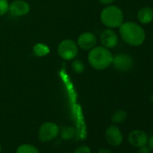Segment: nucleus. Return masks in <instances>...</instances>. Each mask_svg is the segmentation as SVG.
Returning a JSON list of instances; mask_svg holds the SVG:
<instances>
[{"mask_svg":"<svg viewBox=\"0 0 153 153\" xmlns=\"http://www.w3.org/2000/svg\"><path fill=\"white\" fill-rule=\"evenodd\" d=\"M120 34L125 43L131 46H139L146 40V32L139 24L134 22H123L119 27Z\"/></svg>","mask_w":153,"mask_h":153,"instance_id":"1","label":"nucleus"},{"mask_svg":"<svg viewBox=\"0 0 153 153\" xmlns=\"http://www.w3.org/2000/svg\"><path fill=\"white\" fill-rule=\"evenodd\" d=\"M113 58L111 52L104 46L94 47L88 54L90 65L97 70H103L108 68L112 64Z\"/></svg>","mask_w":153,"mask_h":153,"instance_id":"2","label":"nucleus"},{"mask_svg":"<svg viewBox=\"0 0 153 153\" xmlns=\"http://www.w3.org/2000/svg\"><path fill=\"white\" fill-rule=\"evenodd\" d=\"M100 19L103 25L108 28H119L123 23L124 15L119 7L110 4L102 10Z\"/></svg>","mask_w":153,"mask_h":153,"instance_id":"3","label":"nucleus"},{"mask_svg":"<svg viewBox=\"0 0 153 153\" xmlns=\"http://www.w3.org/2000/svg\"><path fill=\"white\" fill-rule=\"evenodd\" d=\"M60 132L58 126L53 122L43 123L38 130V139L43 143H48L58 137Z\"/></svg>","mask_w":153,"mask_h":153,"instance_id":"4","label":"nucleus"},{"mask_svg":"<svg viewBox=\"0 0 153 153\" xmlns=\"http://www.w3.org/2000/svg\"><path fill=\"white\" fill-rule=\"evenodd\" d=\"M78 45L70 39L62 40L58 46V53L62 59L70 61L74 59L78 55Z\"/></svg>","mask_w":153,"mask_h":153,"instance_id":"5","label":"nucleus"},{"mask_svg":"<svg viewBox=\"0 0 153 153\" xmlns=\"http://www.w3.org/2000/svg\"><path fill=\"white\" fill-rule=\"evenodd\" d=\"M113 66L120 72H128L134 66V59L131 55L126 53H120L114 57Z\"/></svg>","mask_w":153,"mask_h":153,"instance_id":"6","label":"nucleus"},{"mask_svg":"<svg viewBox=\"0 0 153 153\" xmlns=\"http://www.w3.org/2000/svg\"><path fill=\"white\" fill-rule=\"evenodd\" d=\"M106 141L112 146H118L123 143V136L119 127L111 125L106 129L105 134Z\"/></svg>","mask_w":153,"mask_h":153,"instance_id":"7","label":"nucleus"},{"mask_svg":"<svg viewBox=\"0 0 153 153\" xmlns=\"http://www.w3.org/2000/svg\"><path fill=\"white\" fill-rule=\"evenodd\" d=\"M147 134L144 131L140 129H135L131 131L128 135V141L130 145L136 148H140L147 145Z\"/></svg>","mask_w":153,"mask_h":153,"instance_id":"8","label":"nucleus"},{"mask_svg":"<svg viewBox=\"0 0 153 153\" xmlns=\"http://www.w3.org/2000/svg\"><path fill=\"white\" fill-rule=\"evenodd\" d=\"M8 11L13 16H24L30 11V4L25 0H14L9 4Z\"/></svg>","mask_w":153,"mask_h":153,"instance_id":"9","label":"nucleus"},{"mask_svg":"<svg viewBox=\"0 0 153 153\" xmlns=\"http://www.w3.org/2000/svg\"><path fill=\"white\" fill-rule=\"evenodd\" d=\"M100 42L107 49L115 47L118 43V37L111 28H106L100 34Z\"/></svg>","mask_w":153,"mask_h":153,"instance_id":"10","label":"nucleus"},{"mask_svg":"<svg viewBox=\"0 0 153 153\" xmlns=\"http://www.w3.org/2000/svg\"><path fill=\"white\" fill-rule=\"evenodd\" d=\"M97 37L91 32H84L79 35L77 45L84 50H90L95 47L97 44Z\"/></svg>","mask_w":153,"mask_h":153,"instance_id":"11","label":"nucleus"},{"mask_svg":"<svg viewBox=\"0 0 153 153\" xmlns=\"http://www.w3.org/2000/svg\"><path fill=\"white\" fill-rule=\"evenodd\" d=\"M137 18L139 22L143 25L151 23L153 21V8L149 6L141 7L137 11Z\"/></svg>","mask_w":153,"mask_h":153,"instance_id":"12","label":"nucleus"},{"mask_svg":"<svg viewBox=\"0 0 153 153\" xmlns=\"http://www.w3.org/2000/svg\"><path fill=\"white\" fill-rule=\"evenodd\" d=\"M33 54L37 57H43L47 55L50 52V49L48 45L43 43H36L32 49Z\"/></svg>","mask_w":153,"mask_h":153,"instance_id":"13","label":"nucleus"},{"mask_svg":"<svg viewBox=\"0 0 153 153\" xmlns=\"http://www.w3.org/2000/svg\"><path fill=\"white\" fill-rule=\"evenodd\" d=\"M61 138L64 140H70L76 136V129L72 126H65L60 131Z\"/></svg>","mask_w":153,"mask_h":153,"instance_id":"14","label":"nucleus"},{"mask_svg":"<svg viewBox=\"0 0 153 153\" xmlns=\"http://www.w3.org/2000/svg\"><path fill=\"white\" fill-rule=\"evenodd\" d=\"M127 118L126 111L123 110H117L114 113L111 117V121L114 124H120L123 123Z\"/></svg>","mask_w":153,"mask_h":153,"instance_id":"15","label":"nucleus"},{"mask_svg":"<svg viewBox=\"0 0 153 153\" xmlns=\"http://www.w3.org/2000/svg\"><path fill=\"white\" fill-rule=\"evenodd\" d=\"M16 153H40V151L33 145L29 143H23L18 146Z\"/></svg>","mask_w":153,"mask_h":153,"instance_id":"16","label":"nucleus"},{"mask_svg":"<svg viewBox=\"0 0 153 153\" xmlns=\"http://www.w3.org/2000/svg\"><path fill=\"white\" fill-rule=\"evenodd\" d=\"M72 69L75 73L81 74L85 70V65L81 60L76 59L72 63Z\"/></svg>","mask_w":153,"mask_h":153,"instance_id":"17","label":"nucleus"},{"mask_svg":"<svg viewBox=\"0 0 153 153\" xmlns=\"http://www.w3.org/2000/svg\"><path fill=\"white\" fill-rule=\"evenodd\" d=\"M9 2L7 0H0V16H4L8 12Z\"/></svg>","mask_w":153,"mask_h":153,"instance_id":"18","label":"nucleus"},{"mask_svg":"<svg viewBox=\"0 0 153 153\" xmlns=\"http://www.w3.org/2000/svg\"><path fill=\"white\" fill-rule=\"evenodd\" d=\"M73 153H91V149L88 146L82 145L76 148Z\"/></svg>","mask_w":153,"mask_h":153,"instance_id":"19","label":"nucleus"},{"mask_svg":"<svg viewBox=\"0 0 153 153\" xmlns=\"http://www.w3.org/2000/svg\"><path fill=\"white\" fill-rule=\"evenodd\" d=\"M138 152L137 153H151V149L147 145L144 146H142V147L138 148Z\"/></svg>","mask_w":153,"mask_h":153,"instance_id":"20","label":"nucleus"},{"mask_svg":"<svg viewBox=\"0 0 153 153\" xmlns=\"http://www.w3.org/2000/svg\"><path fill=\"white\" fill-rule=\"evenodd\" d=\"M147 146L150 148L151 150H153V134L151 135L150 137H149V139H148Z\"/></svg>","mask_w":153,"mask_h":153,"instance_id":"21","label":"nucleus"},{"mask_svg":"<svg viewBox=\"0 0 153 153\" xmlns=\"http://www.w3.org/2000/svg\"><path fill=\"white\" fill-rule=\"evenodd\" d=\"M115 0H99V1H100L101 4H107V5H110V4H111Z\"/></svg>","mask_w":153,"mask_h":153,"instance_id":"22","label":"nucleus"},{"mask_svg":"<svg viewBox=\"0 0 153 153\" xmlns=\"http://www.w3.org/2000/svg\"><path fill=\"white\" fill-rule=\"evenodd\" d=\"M97 153H114L111 150L108 149H101L98 151Z\"/></svg>","mask_w":153,"mask_h":153,"instance_id":"23","label":"nucleus"},{"mask_svg":"<svg viewBox=\"0 0 153 153\" xmlns=\"http://www.w3.org/2000/svg\"><path fill=\"white\" fill-rule=\"evenodd\" d=\"M150 101L152 102H153V92L151 94V95H150Z\"/></svg>","mask_w":153,"mask_h":153,"instance_id":"24","label":"nucleus"},{"mask_svg":"<svg viewBox=\"0 0 153 153\" xmlns=\"http://www.w3.org/2000/svg\"><path fill=\"white\" fill-rule=\"evenodd\" d=\"M1 152H2V147H1V145L0 143V153H1Z\"/></svg>","mask_w":153,"mask_h":153,"instance_id":"25","label":"nucleus"},{"mask_svg":"<svg viewBox=\"0 0 153 153\" xmlns=\"http://www.w3.org/2000/svg\"><path fill=\"white\" fill-rule=\"evenodd\" d=\"M61 153H69V152H61Z\"/></svg>","mask_w":153,"mask_h":153,"instance_id":"26","label":"nucleus"},{"mask_svg":"<svg viewBox=\"0 0 153 153\" xmlns=\"http://www.w3.org/2000/svg\"><path fill=\"white\" fill-rule=\"evenodd\" d=\"M152 37H153V31H152Z\"/></svg>","mask_w":153,"mask_h":153,"instance_id":"27","label":"nucleus"}]
</instances>
